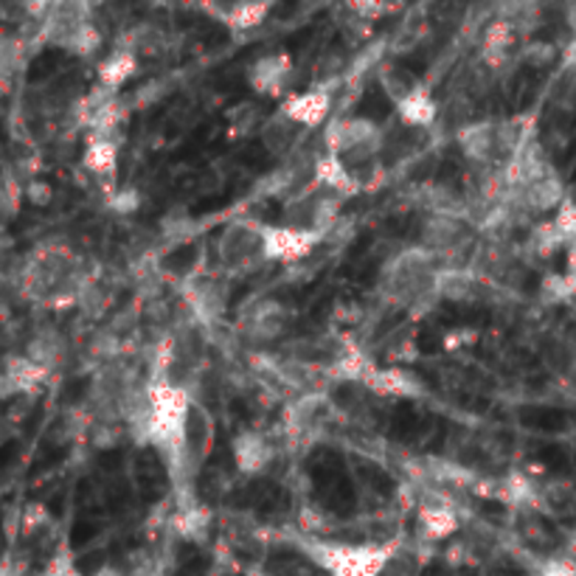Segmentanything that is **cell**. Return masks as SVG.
<instances>
[{"mask_svg": "<svg viewBox=\"0 0 576 576\" xmlns=\"http://www.w3.org/2000/svg\"><path fill=\"white\" fill-rule=\"evenodd\" d=\"M211 525H214V518L206 507L195 503V507H186L175 514V529L184 540L189 543H206L211 534Z\"/></svg>", "mask_w": 576, "mask_h": 576, "instance_id": "f1b7e54d", "label": "cell"}, {"mask_svg": "<svg viewBox=\"0 0 576 576\" xmlns=\"http://www.w3.org/2000/svg\"><path fill=\"white\" fill-rule=\"evenodd\" d=\"M565 23H568L571 37H576V3H568V7H565Z\"/></svg>", "mask_w": 576, "mask_h": 576, "instance_id": "7bdbcfd3", "label": "cell"}, {"mask_svg": "<svg viewBox=\"0 0 576 576\" xmlns=\"http://www.w3.org/2000/svg\"><path fill=\"white\" fill-rule=\"evenodd\" d=\"M475 240V222L464 214H428L422 222V234H419V245L424 251H431L433 256H439L442 262H447V256H456L462 251H467L469 242Z\"/></svg>", "mask_w": 576, "mask_h": 576, "instance_id": "5b68a950", "label": "cell"}, {"mask_svg": "<svg viewBox=\"0 0 576 576\" xmlns=\"http://www.w3.org/2000/svg\"><path fill=\"white\" fill-rule=\"evenodd\" d=\"M551 222H554V229L560 231V236L568 242V247L576 245V189L565 195V200L560 203V209L554 211V220Z\"/></svg>", "mask_w": 576, "mask_h": 576, "instance_id": "d6a6232c", "label": "cell"}, {"mask_svg": "<svg viewBox=\"0 0 576 576\" xmlns=\"http://www.w3.org/2000/svg\"><path fill=\"white\" fill-rule=\"evenodd\" d=\"M43 523H48V512H45L40 503H34V507H29L26 512H23V518H20V525H23V532H34V529H40Z\"/></svg>", "mask_w": 576, "mask_h": 576, "instance_id": "ab89813d", "label": "cell"}, {"mask_svg": "<svg viewBox=\"0 0 576 576\" xmlns=\"http://www.w3.org/2000/svg\"><path fill=\"white\" fill-rule=\"evenodd\" d=\"M377 82H380L383 93H386L394 104H399L413 88H417L419 79L413 77L411 70L402 68V65L386 63L377 68Z\"/></svg>", "mask_w": 576, "mask_h": 576, "instance_id": "f546056e", "label": "cell"}, {"mask_svg": "<svg viewBox=\"0 0 576 576\" xmlns=\"http://www.w3.org/2000/svg\"><path fill=\"white\" fill-rule=\"evenodd\" d=\"M186 301H189L191 312L200 321H220L225 307H229V287L217 279H209V276H200V279H191L186 285Z\"/></svg>", "mask_w": 576, "mask_h": 576, "instance_id": "2e32d148", "label": "cell"}, {"mask_svg": "<svg viewBox=\"0 0 576 576\" xmlns=\"http://www.w3.org/2000/svg\"><path fill=\"white\" fill-rule=\"evenodd\" d=\"M394 110H397L399 121L408 124V128H431L433 121L439 119L436 99L431 96L428 85H422V82H419L417 88H413L411 93L402 99V102L394 104Z\"/></svg>", "mask_w": 576, "mask_h": 576, "instance_id": "d4e9b609", "label": "cell"}, {"mask_svg": "<svg viewBox=\"0 0 576 576\" xmlns=\"http://www.w3.org/2000/svg\"><path fill=\"white\" fill-rule=\"evenodd\" d=\"M332 411H335V406H332V399L323 391L301 394L298 399H292L285 411L287 433L296 439L312 436V433L321 431L323 424H326V419L332 417Z\"/></svg>", "mask_w": 576, "mask_h": 576, "instance_id": "30bf717a", "label": "cell"}, {"mask_svg": "<svg viewBox=\"0 0 576 576\" xmlns=\"http://www.w3.org/2000/svg\"><path fill=\"white\" fill-rule=\"evenodd\" d=\"M139 70V54L130 48V45H119L110 52V57H104L96 68V77H99V88H108L113 93H119L130 79L135 77Z\"/></svg>", "mask_w": 576, "mask_h": 576, "instance_id": "44dd1931", "label": "cell"}, {"mask_svg": "<svg viewBox=\"0 0 576 576\" xmlns=\"http://www.w3.org/2000/svg\"><path fill=\"white\" fill-rule=\"evenodd\" d=\"M90 576H128V574H124V571H121V568H115V565L108 563V565H99V568H96Z\"/></svg>", "mask_w": 576, "mask_h": 576, "instance_id": "f6af8a7d", "label": "cell"}, {"mask_svg": "<svg viewBox=\"0 0 576 576\" xmlns=\"http://www.w3.org/2000/svg\"><path fill=\"white\" fill-rule=\"evenodd\" d=\"M217 256L231 270L254 267L262 259V222H231L217 236Z\"/></svg>", "mask_w": 576, "mask_h": 576, "instance_id": "ba28073f", "label": "cell"}, {"mask_svg": "<svg viewBox=\"0 0 576 576\" xmlns=\"http://www.w3.org/2000/svg\"><path fill=\"white\" fill-rule=\"evenodd\" d=\"M538 576H576V563L571 557H549L538 565Z\"/></svg>", "mask_w": 576, "mask_h": 576, "instance_id": "74e56055", "label": "cell"}, {"mask_svg": "<svg viewBox=\"0 0 576 576\" xmlns=\"http://www.w3.org/2000/svg\"><path fill=\"white\" fill-rule=\"evenodd\" d=\"M402 540L383 543H332V540L307 538L301 543L307 557L330 576H380Z\"/></svg>", "mask_w": 576, "mask_h": 576, "instance_id": "3957f363", "label": "cell"}, {"mask_svg": "<svg viewBox=\"0 0 576 576\" xmlns=\"http://www.w3.org/2000/svg\"><path fill=\"white\" fill-rule=\"evenodd\" d=\"M292 74V57L287 52L262 54L247 65V85L259 96H279L285 93Z\"/></svg>", "mask_w": 576, "mask_h": 576, "instance_id": "4fadbf2b", "label": "cell"}, {"mask_svg": "<svg viewBox=\"0 0 576 576\" xmlns=\"http://www.w3.org/2000/svg\"><path fill=\"white\" fill-rule=\"evenodd\" d=\"M520 57H523V63L534 65V68H545L554 59H560V48L554 43H540L538 40V43H525Z\"/></svg>", "mask_w": 576, "mask_h": 576, "instance_id": "e575fe53", "label": "cell"}, {"mask_svg": "<svg viewBox=\"0 0 576 576\" xmlns=\"http://www.w3.org/2000/svg\"><path fill=\"white\" fill-rule=\"evenodd\" d=\"M323 149L341 158L348 169H368L383 149V128L366 115L335 119L323 133Z\"/></svg>", "mask_w": 576, "mask_h": 576, "instance_id": "277c9868", "label": "cell"}, {"mask_svg": "<svg viewBox=\"0 0 576 576\" xmlns=\"http://www.w3.org/2000/svg\"><path fill=\"white\" fill-rule=\"evenodd\" d=\"M231 456L242 475H262L276 462V447L262 431H242L231 442Z\"/></svg>", "mask_w": 576, "mask_h": 576, "instance_id": "5bb4252c", "label": "cell"}, {"mask_svg": "<svg viewBox=\"0 0 576 576\" xmlns=\"http://www.w3.org/2000/svg\"><path fill=\"white\" fill-rule=\"evenodd\" d=\"M119 149H121V133H93L88 135L85 144L82 164L90 175L99 180L113 178L119 169Z\"/></svg>", "mask_w": 576, "mask_h": 576, "instance_id": "d6986e66", "label": "cell"}, {"mask_svg": "<svg viewBox=\"0 0 576 576\" xmlns=\"http://www.w3.org/2000/svg\"><path fill=\"white\" fill-rule=\"evenodd\" d=\"M0 372L7 374L9 383L14 386V391L18 394H34L40 391V388L45 386V380H48V374L43 366H37L34 361H29L26 355H9L7 361H3V368Z\"/></svg>", "mask_w": 576, "mask_h": 576, "instance_id": "484cf974", "label": "cell"}, {"mask_svg": "<svg viewBox=\"0 0 576 576\" xmlns=\"http://www.w3.org/2000/svg\"><path fill=\"white\" fill-rule=\"evenodd\" d=\"M312 180H315V186L343 197V200H348V197H355L363 191V180L357 178L355 169H348L341 158L326 153H323L321 158L312 160Z\"/></svg>", "mask_w": 576, "mask_h": 576, "instance_id": "9a60e30c", "label": "cell"}, {"mask_svg": "<svg viewBox=\"0 0 576 576\" xmlns=\"http://www.w3.org/2000/svg\"><path fill=\"white\" fill-rule=\"evenodd\" d=\"M540 298H543L545 304H563V301H571L574 292H571L568 279H565V273H551L540 281Z\"/></svg>", "mask_w": 576, "mask_h": 576, "instance_id": "836d02e7", "label": "cell"}, {"mask_svg": "<svg viewBox=\"0 0 576 576\" xmlns=\"http://www.w3.org/2000/svg\"><path fill=\"white\" fill-rule=\"evenodd\" d=\"M203 12L214 14L217 23H222L231 32H251L265 23L273 12V3H206Z\"/></svg>", "mask_w": 576, "mask_h": 576, "instance_id": "ffe728a7", "label": "cell"}, {"mask_svg": "<svg viewBox=\"0 0 576 576\" xmlns=\"http://www.w3.org/2000/svg\"><path fill=\"white\" fill-rule=\"evenodd\" d=\"M149 402H153V417H149V439L175 475L189 473V424L195 402L189 391L180 383H171L169 377L149 380Z\"/></svg>", "mask_w": 576, "mask_h": 576, "instance_id": "6da1fadb", "label": "cell"}, {"mask_svg": "<svg viewBox=\"0 0 576 576\" xmlns=\"http://www.w3.org/2000/svg\"><path fill=\"white\" fill-rule=\"evenodd\" d=\"M45 576H85L79 574L77 568H74V563H70L68 554H59V557L52 560V565H48V571H45Z\"/></svg>", "mask_w": 576, "mask_h": 576, "instance_id": "60d3db41", "label": "cell"}, {"mask_svg": "<svg viewBox=\"0 0 576 576\" xmlns=\"http://www.w3.org/2000/svg\"><path fill=\"white\" fill-rule=\"evenodd\" d=\"M348 9L363 20H380L386 14L397 12L399 7H394V3H363V0H357V3H348Z\"/></svg>", "mask_w": 576, "mask_h": 576, "instance_id": "f35d334b", "label": "cell"}, {"mask_svg": "<svg viewBox=\"0 0 576 576\" xmlns=\"http://www.w3.org/2000/svg\"><path fill=\"white\" fill-rule=\"evenodd\" d=\"M23 197H26L32 206H37V209H45V206H52L54 200V186L48 184V180L34 178L23 186Z\"/></svg>", "mask_w": 576, "mask_h": 576, "instance_id": "d590c367", "label": "cell"}, {"mask_svg": "<svg viewBox=\"0 0 576 576\" xmlns=\"http://www.w3.org/2000/svg\"><path fill=\"white\" fill-rule=\"evenodd\" d=\"M366 388L380 397L391 399H422L428 394L422 377L408 368H374L372 377L366 380Z\"/></svg>", "mask_w": 576, "mask_h": 576, "instance_id": "e0dca14e", "label": "cell"}, {"mask_svg": "<svg viewBox=\"0 0 576 576\" xmlns=\"http://www.w3.org/2000/svg\"><path fill=\"white\" fill-rule=\"evenodd\" d=\"M456 144L462 149L464 158L473 166H481V169H492L500 164L498 155V124L489 119L481 121H469L464 128H458Z\"/></svg>", "mask_w": 576, "mask_h": 576, "instance_id": "8fae6325", "label": "cell"}, {"mask_svg": "<svg viewBox=\"0 0 576 576\" xmlns=\"http://www.w3.org/2000/svg\"><path fill=\"white\" fill-rule=\"evenodd\" d=\"M458 532V514L453 512L450 503L444 500H433V503H424L419 509V534L428 543H439V540H447Z\"/></svg>", "mask_w": 576, "mask_h": 576, "instance_id": "cb8c5ba5", "label": "cell"}, {"mask_svg": "<svg viewBox=\"0 0 576 576\" xmlns=\"http://www.w3.org/2000/svg\"><path fill=\"white\" fill-rule=\"evenodd\" d=\"M326 240L323 234L310 229H296V225H262V259L279 262V265H292L301 262Z\"/></svg>", "mask_w": 576, "mask_h": 576, "instance_id": "8992f818", "label": "cell"}, {"mask_svg": "<svg viewBox=\"0 0 576 576\" xmlns=\"http://www.w3.org/2000/svg\"><path fill=\"white\" fill-rule=\"evenodd\" d=\"M565 184L560 178V171L554 169V164L545 166L540 175H534L532 180H525L520 189L509 191V200L520 206L525 214H545V211H557L560 203L565 200Z\"/></svg>", "mask_w": 576, "mask_h": 576, "instance_id": "9c48e42d", "label": "cell"}, {"mask_svg": "<svg viewBox=\"0 0 576 576\" xmlns=\"http://www.w3.org/2000/svg\"><path fill=\"white\" fill-rule=\"evenodd\" d=\"M14 386L12 383H9V377L3 372H0V399H9V397H14Z\"/></svg>", "mask_w": 576, "mask_h": 576, "instance_id": "ee69618b", "label": "cell"}, {"mask_svg": "<svg viewBox=\"0 0 576 576\" xmlns=\"http://www.w3.org/2000/svg\"><path fill=\"white\" fill-rule=\"evenodd\" d=\"M110 209L115 211V214H133V211H139L141 206V195L135 189H115L110 191Z\"/></svg>", "mask_w": 576, "mask_h": 576, "instance_id": "8d00e7d4", "label": "cell"}, {"mask_svg": "<svg viewBox=\"0 0 576 576\" xmlns=\"http://www.w3.org/2000/svg\"><path fill=\"white\" fill-rule=\"evenodd\" d=\"M538 512L545 518H571L576 514V487L568 478H551V481L540 484L538 495Z\"/></svg>", "mask_w": 576, "mask_h": 576, "instance_id": "603a6c76", "label": "cell"}, {"mask_svg": "<svg viewBox=\"0 0 576 576\" xmlns=\"http://www.w3.org/2000/svg\"><path fill=\"white\" fill-rule=\"evenodd\" d=\"M26 357L37 363V366H43L45 372H54L65 357L63 335H59L57 330H40L37 335L26 343Z\"/></svg>", "mask_w": 576, "mask_h": 576, "instance_id": "4316f807", "label": "cell"}, {"mask_svg": "<svg viewBox=\"0 0 576 576\" xmlns=\"http://www.w3.org/2000/svg\"><path fill=\"white\" fill-rule=\"evenodd\" d=\"M444 267L447 265H444L439 256H433L431 251H424L422 245L406 247V251H399V254L394 256V259H388L386 267H383V296H386L388 304H394L397 310H431L439 301L436 281Z\"/></svg>", "mask_w": 576, "mask_h": 576, "instance_id": "7a4b0ae2", "label": "cell"}, {"mask_svg": "<svg viewBox=\"0 0 576 576\" xmlns=\"http://www.w3.org/2000/svg\"><path fill=\"white\" fill-rule=\"evenodd\" d=\"M518 34L509 26L507 20L495 18L487 29H484L481 37V59L489 68H500L503 63H509L514 54V45H518Z\"/></svg>", "mask_w": 576, "mask_h": 576, "instance_id": "7402d4cb", "label": "cell"}, {"mask_svg": "<svg viewBox=\"0 0 576 576\" xmlns=\"http://www.w3.org/2000/svg\"><path fill=\"white\" fill-rule=\"evenodd\" d=\"M436 292H439V301H456V304H462V301H469V298L475 296V276L467 270V267H444L442 273H439V281H436Z\"/></svg>", "mask_w": 576, "mask_h": 576, "instance_id": "83f0119b", "label": "cell"}, {"mask_svg": "<svg viewBox=\"0 0 576 576\" xmlns=\"http://www.w3.org/2000/svg\"><path fill=\"white\" fill-rule=\"evenodd\" d=\"M565 279H568L571 292L576 298V245L568 247V262H565Z\"/></svg>", "mask_w": 576, "mask_h": 576, "instance_id": "b9f144b4", "label": "cell"}, {"mask_svg": "<svg viewBox=\"0 0 576 576\" xmlns=\"http://www.w3.org/2000/svg\"><path fill=\"white\" fill-rule=\"evenodd\" d=\"M290 323V307L276 301V298H259V301H254V304H247L245 310H242L236 330H240V335L247 337V341L273 343L287 335Z\"/></svg>", "mask_w": 576, "mask_h": 576, "instance_id": "52a82bcc", "label": "cell"}, {"mask_svg": "<svg viewBox=\"0 0 576 576\" xmlns=\"http://www.w3.org/2000/svg\"><path fill=\"white\" fill-rule=\"evenodd\" d=\"M424 563H428V560H424L419 545L399 543V549L394 551L380 576H422Z\"/></svg>", "mask_w": 576, "mask_h": 576, "instance_id": "4dcf8cb0", "label": "cell"}, {"mask_svg": "<svg viewBox=\"0 0 576 576\" xmlns=\"http://www.w3.org/2000/svg\"><path fill=\"white\" fill-rule=\"evenodd\" d=\"M307 130H301L298 124H292L281 110H276L273 115H267L265 124L259 130L262 146H265V153L273 155V158H290L296 155L298 144L304 139Z\"/></svg>", "mask_w": 576, "mask_h": 576, "instance_id": "ac0fdd59", "label": "cell"}, {"mask_svg": "<svg viewBox=\"0 0 576 576\" xmlns=\"http://www.w3.org/2000/svg\"><path fill=\"white\" fill-rule=\"evenodd\" d=\"M229 124H231V135H234V139H240V135H247V133H254V130H262L265 119H262L259 108H256L254 102H245V104H236V108L231 110Z\"/></svg>", "mask_w": 576, "mask_h": 576, "instance_id": "1f68e13d", "label": "cell"}, {"mask_svg": "<svg viewBox=\"0 0 576 576\" xmlns=\"http://www.w3.org/2000/svg\"><path fill=\"white\" fill-rule=\"evenodd\" d=\"M279 110L301 130H315L321 128L323 121L330 119L332 90L326 88V85H318V88L310 90H298V93L287 96Z\"/></svg>", "mask_w": 576, "mask_h": 576, "instance_id": "7c38bea8", "label": "cell"}]
</instances>
